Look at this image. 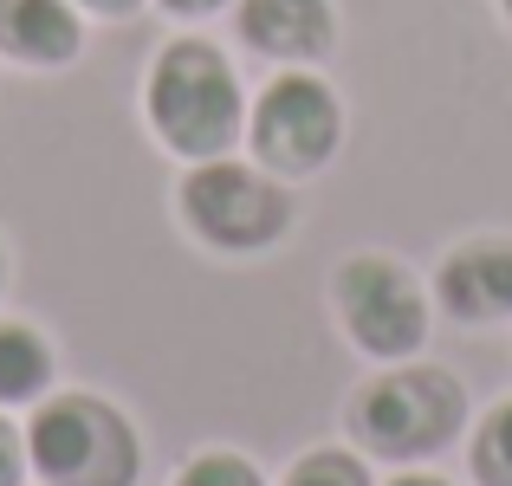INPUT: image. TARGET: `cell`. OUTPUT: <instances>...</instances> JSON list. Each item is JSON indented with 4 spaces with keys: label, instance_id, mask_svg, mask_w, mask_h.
Instances as JSON below:
<instances>
[{
    "label": "cell",
    "instance_id": "cell-5",
    "mask_svg": "<svg viewBox=\"0 0 512 486\" xmlns=\"http://www.w3.org/2000/svg\"><path fill=\"white\" fill-rule=\"evenodd\" d=\"M338 98L312 72H279L253 104V156L279 175H312L338 150Z\"/></svg>",
    "mask_w": 512,
    "mask_h": 486
},
{
    "label": "cell",
    "instance_id": "cell-4",
    "mask_svg": "<svg viewBox=\"0 0 512 486\" xmlns=\"http://www.w3.org/2000/svg\"><path fill=\"white\" fill-rule=\"evenodd\" d=\"M182 221L221 253H260L292 227V201L247 162L208 156L182 182Z\"/></svg>",
    "mask_w": 512,
    "mask_h": 486
},
{
    "label": "cell",
    "instance_id": "cell-18",
    "mask_svg": "<svg viewBox=\"0 0 512 486\" xmlns=\"http://www.w3.org/2000/svg\"><path fill=\"white\" fill-rule=\"evenodd\" d=\"M506 13H512V0H506Z\"/></svg>",
    "mask_w": 512,
    "mask_h": 486
},
{
    "label": "cell",
    "instance_id": "cell-12",
    "mask_svg": "<svg viewBox=\"0 0 512 486\" xmlns=\"http://www.w3.org/2000/svg\"><path fill=\"white\" fill-rule=\"evenodd\" d=\"M286 486H370V474H363V461H350V454H305L286 474Z\"/></svg>",
    "mask_w": 512,
    "mask_h": 486
},
{
    "label": "cell",
    "instance_id": "cell-8",
    "mask_svg": "<svg viewBox=\"0 0 512 486\" xmlns=\"http://www.w3.org/2000/svg\"><path fill=\"white\" fill-rule=\"evenodd\" d=\"M240 39L266 59H318L331 46L325 0H240Z\"/></svg>",
    "mask_w": 512,
    "mask_h": 486
},
{
    "label": "cell",
    "instance_id": "cell-17",
    "mask_svg": "<svg viewBox=\"0 0 512 486\" xmlns=\"http://www.w3.org/2000/svg\"><path fill=\"white\" fill-rule=\"evenodd\" d=\"M389 486H448V480H435V474H402V480H389Z\"/></svg>",
    "mask_w": 512,
    "mask_h": 486
},
{
    "label": "cell",
    "instance_id": "cell-1",
    "mask_svg": "<svg viewBox=\"0 0 512 486\" xmlns=\"http://www.w3.org/2000/svg\"><path fill=\"white\" fill-rule=\"evenodd\" d=\"M143 104H150L156 137L175 156H195V162L227 156V143L247 124L234 65L208 39H175V46H163V59L150 65V85H143Z\"/></svg>",
    "mask_w": 512,
    "mask_h": 486
},
{
    "label": "cell",
    "instance_id": "cell-9",
    "mask_svg": "<svg viewBox=\"0 0 512 486\" xmlns=\"http://www.w3.org/2000/svg\"><path fill=\"white\" fill-rule=\"evenodd\" d=\"M0 52L20 65L78 59V13L65 0H0Z\"/></svg>",
    "mask_w": 512,
    "mask_h": 486
},
{
    "label": "cell",
    "instance_id": "cell-10",
    "mask_svg": "<svg viewBox=\"0 0 512 486\" xmlns=\"http://www.w3.org/2000/svg\"><path fill=\"white\" fill-rule=\"evenodd\" d=\"M52 383V350L33 324H0V402H33Z\"/></svg>",
    "mask_w": 512,
    "mask_h": 486
},
{
    "label": "cell",
    "instance_id": "cell-6",
    "mask_svg": "<svg viewBox=\"0 0 512 486\" xmlns=\"http://www.w3.org/2000/svg\"><path fill=\"white\" fill-rule=\"evenodd\" d=\"M338 312L350 324V337H357L370 357H389V363L422 350V337H428L422 286H415L396 260H383V253H363V260H350L338 273Z\"/></svg>",
    "mask_w": 512,
    "mask_h": 486
},
{
    "label": "cell",
    "instance_id": "cell-2",
    "mask_svg": "<svg viewBox=\"0 0 512 486\" xmlns=\"http://www.w3.org/2000/svg\"><path fill=\"white\" fill-rule=\"evenodd\" d=\"M137 428L98 396H52L26 422V467L46 486H137Z\"/></svg>",
    "mask_w": 512,
    "mask_h": 486
},
{
    "label": "cell",
    "instance_id": "cell-7",
    "mask_svg": "<svg viewBox=\"0 0 512 486\" xmlns=\"http://www.w3.org/2000/svg\"><path fill=\"white\" fill-rule=\"evenodd\" d=\"M435 292L461 324H493L512 312V240H467L441 260Z\"/></svg>",
    "mask_w": 512,
    "mask_h": 486
},
{
    "label": "cell",
    "instance_id": "cell-19",
    "mask_svg": "<svg viewBox=\"0 0 512 486\" xmlns=\"http://www.w3.org/2000/svg\"><path fill=\"white\" fill-rule=\"evenodd\" d=\"M0 273H7V266H0Z\"/></svg>",
    "mask_w": 512,
    "mask_h": 486
},
{
    "label": "cell",
    "instance_id": "cell-13",
    "mask_svg": "<svg viewBox=\"0 0 512 486\" xmlns=\"http://www.w3.org/2000/svg\"><path fill=\"white\" fill-rule=\"evenodd\" d=\"M175 486H260V474H253L240 454H195V461L175 474Z\"/></svg>",
    "mask_w": 512,
    "mask_h": 486
},
{
    "label": "cell",
    "instance_id": "cell-11",
    "mask_svg": "<svg viewBox=\"0 0 512 486\" xmlns=\"http://www.w3.org/2000/svg\"><path fill=\"white\" fill-rule=\"evenodd\" d=\"M474 467L487 486H512V402L487 415V428H480V448H474Z\"/></svg>",
    "mask_w": 512,
    "mask_h": 486
},
{
    "label": "cell",
    "instance_id": "cell-14",
    "mask_svg": "<svg viewBox=\"0 0 512 486\" xmlns=\"http://www.w3.org/2000/svg\"><path fill=\"white\" fill-rule=\"evenodd\" d=\"M20 474H26V435L0 415V486H20Z\"/></svg>",
    "mask_w": 512,
    "mask_h": 486
},
{
    "label": "cell",
    "instance_id": "cell-16",
    "mask_svg": "<svg viewBox=\"0 0 512 486\" xmlns=\"http://www.w3.org/2000/svg\"><path fill=\"white\" fill-rule=\"evenodd\" d=\"M78 7H91V13H111V20H117V13H130L137 0H78Z\"/></svg>",
    "mask_w": 512,
    "mask_h": 486
},
{
    "label": "cell",
    "instance_id": "cell-15",
    "mask_svg": "<svg viewBox=\"0 0 512 486\" xmlns=\"http://www.w3.org/2000/svg\"><path fill=\"white\" fill-rule=\"evenodd\" d=\"M163 7H169V13H182V20H201V13H214L221 0H163Z\"/></svg>",
    "mask_w": 512,
    "mask_h": 486
},
{
    "label": "cell",
    "instance_id": "cell-3",
    "mask_svg": "<svg viewBox=\"0 0 512 486\" xmlns=\"http://www.w3.org/2000/svg\"><path fill=\"white\" fill-rule=\"evenodd\" d=\"M467 415V396L448 370H422V363H402V370L376 376L370 389H357L350 402V428L370 454L389 461H415V454H435L454 441Z\"/></svg>",
    "mask_w": 512,
    "mask_h": 486
}]
</instances>
